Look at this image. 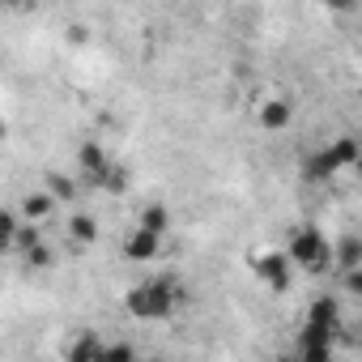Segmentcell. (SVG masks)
<instances>
[{
    "label": "cell",
    "mask_w": 362,
    "mask_h": 362,
    "mask_svg": "<svg viewBox=\"0 0 362 362\" xmlns=\"http://www.w3.org/2000/svg\"><path fill=\"white\" fill-rule=\"evenodd\" d=\"M341 286H345V294L362 298V269H354V273H341Z\"/></svg>",
    "instance_id": "cell-21"
},
{
    "label": "cell",
    "mask_w": 362,
    "mask_h": 362,
    "mask_svg": "<svg viewBox=\"0 0 362 362\" xmlns=\"http://www.w3.org/2000/svg\"><path fill=\"white\" fill-rule=\"evenodd\" d=\"M18 230H22V218H18V209H5V214H0V243H5V247H13V243H18Z\"/></svg>",
    "instance_id": "cell-17"
},
{
    "label": "cell",
    "mask_w": 362,
    "mask_h": 362,
    "mask_svg": "<svg viewBox=\"0 0 362 362\" xmlns=\"http://www.w3.org/2000/svg\"><path fill=\"white\" fill-rule=\"evenodd\" d=\"M179 298H184L179 281L170 273H158V277H149V281H141V286H132L124 294V311L132 320H162V315H170V307Z\"/></svg>",
    "instance_id": "cell-1"
},
{
    "label": "cell",
    "mask_w": 362,
    "mask_h": 362,
    "mask_svg": "<svg viewBox=\"0 0 362 362\" xmlns=\"http://www.w3.org/2000/svg\"><path fill=\"white\" fill-rule=\"evenodd\" d=\"M111 166H115V162H111V153L103 149V141H81V149H77V170L90 179L94 188H103V179H107Z\"/></svg>",
    "instance_id": "cell-5"
},
{
    "label": "cell",
    "mask_w": 362,
    "mask_h": 362,
    "mask_svg": "<svg viewBox=\"0 0 362 362\" xmlns=\"http://www.w3.org/2000/svg\"><path fill=\"white\" fill-rule=\"evenodd\" d=\"M69 239L81 243V247L98 243V222H94L90 214H73V218H69Z\"/></svg>",
    "instance_id": "cell-16"
},
{
    "label": "cell",
    "mask_w": 362,
    "mask_h": 362,
    "mask_svg": "<svg viewBox=\"0 0 362 362\" xmlns=\"http://www.w3.org/2000/svg\"><path fill=\"white\" fill-rule=\"evenodd\" d=\"M252 273H256L273 294H286L290 281H294V260H290V252H260V256L252 260Z\"/></svg>",
    "instance_id": "cell-3"
},
{
    "label": "cell",
    "mask_w": 362,
    "mask_h": 362,
    "mask_svg": "<svg viewBox=\"0 0 362 362\" xmlns=\"http://www.w3.org/2000/svg\"><path fill=\"white\" fill-rule=\"evenodd\" d=\"M98 362H141V358L132 354V345L115 341V345H107V349H103V358H98Z\"/></svg>",
    "instance_id": "cell-19"
},
{
    "label": "cell",
    "mask_w": 362,
    "mask_h": 362,
    "mask_svg": "<svg viewBox=\"0 0 362 362\" xmlns=\"http://www.w3.org/2000/svg\"><path fill=\"white\" fill-rule=\"evenodd\" d=\"M273 362H298V358H294V354H286V358H273Z\"/></svg>",
    "instance_id": "cell-22"
},
{
    "label": "cell",
    "mask_w": 362,
    "mask_h": 362,
    "mask_svg": "<svg viewBox=\"0 0 362 362\" xmlns=\"http://www.w3.org/2000/svg\"><path fill=\"white\" fill-rule=\"evenodd\" d=\"M324 149H328V158H332V166H337V170H354V166H358V158H362V141H358L354 132H341V136H337V141H328Z\"/></svg>",
    "instance_id": "cell-8"
},
{
    "label": "cell",
    "mask_w": 362,
    "mask_h": 362,
    "mask_svg": "<svg viewBox=\"0 0 362 362\" xmlns=\"http://www.w3.org/2000/svg\"><path fill=\"white\" fill-rule=\"evenodd\" d=\"M47 192L56 197V205H73V201L81 197L77 179H73V175H64V170H47Z\"/></svg>",
    "instance_id": "cell-13"
},
{
    "label": "cell",
    "mask_w": 362,
    "mask_h": 362,
    "mask_svg": "<svg viewBox=\"0 0 362 362\" xmlns=\"http://www.w3.org/2000/svg\"><path fill=\"white\" fill-rule=\"evenodd\" d=\"M136 226H145V230H153V235H162V239H166V235H170V205H158V201H153V205H145V209H141V218H136Z\"/></svg>",
    "instance_id": "cell-15"
},
{
    "label": "cell",
    "mask_w": 362,
    "mask_h": 362,
    "mask_svg": "<svg viewBox=\"0 0 362 362\" xmlns=\"http://www.w3.org/2000/svg\"><path fill=\"white\" fill-rule=\"evenodd\" d=\"M26 264H30V269H52V247H47V243L30 247V252H26Z\"/></svg>",
    "instance_id": "cell-20"
},
{
    "label": "cell",
    "mask_w": 362,
    "mask_h": 362,
    "mask_svg": "<svg viewBox=\"0 0 362 362\" xmlns=\"http://www.w3.org/2000/svg\"><path fill=\"white\" fill-rule=\"evenodd\" d=\"M158 252H162V235H153V230H145V226H132V230H128V239H124V256H128V260L149 264V260H158Z\"/></svg>",
    "instance_id": "cell-6"
},
{
    "label": "cell",
    "mask_w": 362,
    "mask_h": 362,
    "mask_svg": "<svg viewBox=\"0 0 362 362\" xmlns=\"http://www.w3.org/2000/svg\"><path fill=\"white\" fill-rule=\"evenodd\" d=\"M332 175H337V166H332L328 149H311V153L303 158V179H307V184H328Z\"/></svg>",
    "instance_id": "cell-11"
},
{
    "label": "cell",
    "mask_w": 362,
    "mask_h": 362,
    "mask_svg": "<svg viewBox=\"0 0 362 362\" xmlns=\"http://www.w3.org/2000/svg\"><path fill=\"white\" fill-rule=\"evenodd\" d=\"M311 328H324V332H341V298L337 294H320L311 307H307V320Z\"/></svg>",
    "instance_id": "cell-7"
},
{
    "label": "cell",
    "mask_w": 362,
    "mask_h": 362,
    "mask_svg": "<svg viewBox=\"0 0 362 362\" xmlns=\"http://www.w3.org/2000/svg\"><path fill=\"white\" fill-rule=\"evenodd\" d=\"M332 269H337V273L362 269V235H341V239L332 243Z\"/></svg>",
    "instance_id": "cell-9"
},
{
    "label": "cell",
    "mask_w": 362,
    "mask_h": 362,
    "mask_svg": "<svg viewBox=\"0 0 362 362\" xmlns=\"http://www.w3.org/2000/svg\"><path fill=\"white\" fill-rule=\"evenodd\" d=\"M103 192H107V197H124V192H128V170H124L119 162L107 170V179H103Z\"/></svg>",
    "instance_id": "cell-18"
},
{
    "label": "cell",
    "mask_w": 362,
    "mask_h": 362,
    "mask_svg": "<svg viewBox=\"0 0 362 362\" xmlns=\"http://www.w3.org/2000/svg\"><path fill=\"white\" fill-rule=\"evenodd\" d=\"M103 349H107V345H103V337H98V332H81V337L69 345V358H64V362H98V358H103Z\"/></svg>",
    "instance_id": "cell-12"
},
{
    "label": "cell",
    "mask_w": 362,
    "mask_h": 362,
    "mask_svg": "<svg viewBox=\"0 0 362 362\" xmlns=\"http://www.w3.org/2000/svg\"><path fill=\"white\" fill-rule=\"evenodd\" d=\"M290 260H294V269H303V273H324V269H332V243L324 239V230H315V226H298V230H290Z\"/></svg>",
    "instance_id": "cell-2"
},
{
    "label": "cell",
    "mask_w": 362,
    "mask_h": 362,
    "mask_svg": "<svg viewBox=\"0 0 362 362\" xmlns=\"http://www.w3.org/2000/svg\"><path fill=\"white\" fill-rule=\"evenodd\" d=\"M256 119H260V128L281 132V128H290V119H294V103H290V98H269V103H260Z\"/></svg>",
    "instance_id": "cell-10"
},
{
    "label": "cell",
    "mask_w": 362,
    "mask_h": 362,
    "mask_svg": "<svg viewBox=\"0 0 362 362\" xmlns=\"http://www.w3.org/2000/svg\"><path fill=\"white\" fill-rule=\"evenodd\" d=\"M18 209H22V218H26V222H43V218L56 209V197H52L47 188H43V192H26Z\"/></svg>",
    "instance_id": "cell-14"
},
{
    "label": "cell",
    "mask_w": 362,
    "mask_h": 362,
    "mask_svg": "<svg viewBox=\"0 0 362 362\" xmlns=\"http://www.w3.org/2000/svg\"><path fill=\"white\" fill-rule=\"evenodd\" d=\"M354 175H358V179H362V158H358V166H354Z\"/></svg>",
    "instance_id": "cell-23"
},
{
    "label": "cell",
    "mask_w": 362,
    "mask_h": 362,
    "mask_svg": "<svg viewBox=\"0 0 362 362\" xmlns=\"http://www.w3.org/2000/svg\"><path fill=\"white\" fill-rule=\"evenodd\" d=\"M337 337H341V332H324V328L303 324V328H298V341H294V358H298V362H332Z\"/></svg>",
    "instance_id": "cell-4"
},
{
    "label": "cell",
    "mask_w": 362,
    "mask_h": 362,
    "mask_svg": "<svg viewBox=\"0 0 362 362\" xmlns=\"http://www.w3.org/2000/svg\"><path fill=\"white\" fill-rule=\"evenodd\" d=\"M145 362H162V358H145Z\"/></svg>",
    "instance_id": "cell-24"
}]
</instances>
